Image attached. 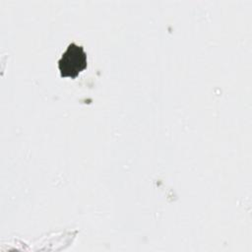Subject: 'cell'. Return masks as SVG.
I'll return each instance as SVG.
<instances>
[{"label":"cell","mask_w":252,"mask_h":252,"mask_svg":"<svg viewBox=\"0 0 252 252\" xmlns=\"http://www.w3.org/2000/svg\"><path fill=\"white\" fill-rule=\"evenodd\" d=\"M58 68L61 77L75 79L87 68V53L84 47L71 42L58 60Z\"/></svg>","instance_id":"cell-1"}]
</instances>
